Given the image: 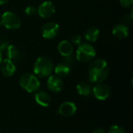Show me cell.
Returning a JSON list of instances; mask_svg holds the SVG:
<instances>
[{"label": "cell", "mask_w": 133, "mask_h": 133, "mask_svg": "<svg viewBox=\"0 0 133 133\" xmlns=\"http://www.w3.org/2000/svg\"><path fill=\"white\" fill-rule=\"evenodd\" d=\"M109 74L108 62L104 59H97L91 62L88 70V77L92 83L103 82Z\"/></svg>", "instance_id": "cell-1"}, {"label": "cell", "mask_w": 133, "mask_h": 133, "mask_svg": "<svg viewBox=\"0 0 133 133\" xmlns=\"http://www.w3.org/2000/svg\"><path fill=\"white\" fill-rule=\"evenodd\" d=\"M63 85L64 83L61 77L56 74H51L48 77L47 87L50 91L53 92H59L62 90Z\"/></svg>", "instance_id": "cell-9"}, {"label": "cell", "mask_w": 133, "mask_h": 133, "mask_svg": "<svg viewBox=\"0 0 133 133\" xmlns=\"http://www.w3.org/2000/svg\"><path fill=\"white\" fill-rule=\"evenodd\" d=\"M77 107L73 102L65 101L61 103L58 107V113L63 117H71L76 112Z\"/></svg>", "instance_id": "cell-11"}, {"label": "cell", "mask_w": 133, "mask_h": 133, "mask_svg": "<svg viewBox=\"0 0 133 133\" xmlns=\"http://www.w3.org/2000/svg\"><path fill=\"white\" fill-rule=\"evenodd\" d=\"M133 0H120V4L124 8H129L132 7Z\"/></svg>", "instance_id": "cell-24"}, {"label": "cell", "mask_w": 133, "mask_h": 133, "mask_svg": "<svg viewBox=\"0 0 133 133\" xmlns=\"http://www.w3.org/2000/svg\"><path fill=\"white\" fill-rule=\"evenodd\" d=\"M2 52L0 51V63H1V61H2Z\"/></svg>", "instance_id": "cell-27"}, {"label": "cell", "mask_w": 133, "mask_h": 133, "mask_svg": "<svg viewBox=\"0 0 133 133\" xmlns=\"http://www.w3.org/2000/svg\"><path fill=\"white\" fill-rule=\"evenodd\" d=\"M58 51L62 56H66L72 54L74 49L71 42L68 40H62L58 45Z\"/></svg>", "instance_id": "cell-14"}, {"label": "cell", "mask_w": 133, "mask_h": 133, "mask_svg": "<svg viewBox=\"0 0 133 133\" xmlns=\"http://www.w3.org/2000/svg\"><path fill=\"white\" fill-rule=\"evenodd\" d=\"M55 5L51 1L41 2L37 9V13L42 18H49L55 13Z\"/></svg>", "instance_id": "cell-8"}, {"label": "cell", "mask_w": 133, "mask_h": 133, "mask_svg": "<svg viewBox=\"0 0 133 133\" xmlns=\"http://www.w3.org/2000/svg\"><path fill=\"white\" fill-rule=\"evenodd\" d=\"M5 51L6 53L7 58L12 60V61L16 60L19 58V51L17 49V47L13 45L9 44Z\"/></svg>", "instance_id": "cell-18"}, {"label": "cell", "mask_w": 133, "mask_h": 133, "mask_svg": "<svg viewBox=\"0 0 133 133\" xmlns=\"http://www.w3.org/2000/svg\"><path fill=\"white\" fill-rule=\"evenodd\" d=\"M24 12L27 16H34L37 13V8L33 5H28L25 8Z\"/></svg>", "instance_id": "cell-20"}, {"label": "cell", "mask_w": 133, "mask_h": 133, "mask_svg": "<svg viewBox=\"0 0 133 133\" xmlns=\"http://www.w3.org/2000/svg\"><path fill=\"white\" fill-rule=\"evenodd\" d=\"M53 71H55L56 75H58L61 78L65 77L69 74V73L71 71V66H69V64H67L62 61V62L56 64V66L54 67Z\"/></svg>", "instance_id": "cell-15"}, {"label": "cell", "mask_w": 133, "mask_h": 133, "mask_svg": "<svg viewBox=\"0 0 133 133\" xmlns=\"http://www.w3.org/2000/svg\"><path fill=\"white\" fill-rule=\"evenodd\" d=\"M92 89L90 84L87 82H80L76 85V90L80 96H88L92 93Z\"/></svg>", "instance_id": "cell-17"}, {"label": "cell", "mask_w": 133, "mask_h": 133, "mask_svg": "<svg viewBox=\"0 0 133 133\" xmlns=\"http://www.w3.org/2000/svg\"><path fill=\"white\" fill-rule=\"evenodd\" d=\"M93 133H106V132L102 128H97V129H96L94 130Z\"/></svg>", "instance_id": "cell-25"}, {"label": "cell", "mask_w": 133, "mask_h": 133, "mask_svg": "<svg viewBox=\"0 0 133 133\" xmlns=\"http://www.w3.org/2000/svg\"><path fill=\"white\" fill-rule=\"evenodd\" d=\"M59 33V25L53 21L48 22L41 27V35L45 39H53Z\"/></svg>", "instance_id": "cell-7"}, {"label": "cell", "mask_w": 133, "mask_h": 133, "mask_svg": "<svg viewBox=\"0 0 133 133\" xmlns=\"http://www.w3.org/2000/svg\"><path fill=\"white\" fill-rule=\"evenodd\" d=\"M92 93L94 97L98 100H105L111 96L110 87L103 82L96 83V85L92 89Z\"/></svg>", "instance_id": "cell-6"}, {"label": "cell", "mask_w": 133, "mask_h": 133, "mask_svg": "<svg viewBox=\"0 0 133 133\" xmlns=\"http://www.w3.org/2000/svg\"><path fill=\"white\" fill-rule=\"evenodd\" d=\"M74 60H75V58L73 56L72 54L71 55H69V56H63V62L69 64V66H71L73 63H74Z\"/></svg>", "instance_id": "cell-22"}, {"label": "cell", "mask_w": 133, "mask_h": 133, "mask_svg": "<svg viewBox=\"0 0 133 133\" xmlns=\"http://www.w3.org/2000/svg\"><path fill=\"white\" fill-rule=\"evenodd\" d=\"M0 24L9 30H16L21 25L19 16L12 11H5L0 16Z\"/></svg>", "instance_id": "cell-5"}, {"label": "cell", "mask_w": 133, "mask_h": 133, "mask_svg": "<svg viewBox=\"0 0 133 133\" xmlns=\"http://www.w3.org/2000/svg\"><path fill=\"white\" fill-rule=\"evenodd\" d=\"M129 30L127 25L118 24L112 28V34L118 39H123L129 36Z\"/></svg>", "instance_id": "cell-13"}, {"label": "cell", "mask_w": 133, "mask_h": 133, "mask_svg": "<svg viewBox=\"0 0 133 133\" xmlns=\"http://www.w3.org/2000/svg\"><path fill=\"white\" fill-rule=\"evenodd\" d=\"M16 71L14 62L8 58L2 60L0 63V71L5 77H11Z\"/></svg>", "instance_id": "cell-10"}, {"label": "cell", "mask_w": 133, "mask_h": 133, "mask_svg": "<svg viewBox=\"0 0 133 133\" xmlns=\"http://www.w3.org/2000/svg\"><path fill=\"white\" fill-rule=\"evenodd\" d=\"M108 133H126L124 128L120 125H113L110 128Z\"/></svg>", "instance_id": "cell-19"}, {"label": "cell", "mask_w": 133, "mask_h": 133, "mask_svg": "<svg viewBox=\"0 0 133 133\" xmlns=\"http://www.w3.org/2000/svg\"><path fill=\"white\" fill-rule=\"evenodd\" d=\"M71 40H72V44H74L76 45H79V44L82 43V37L76 34L72 36Z\"/></svg>", "instance_id": "cell-21"}, {"label": "cell", "mask_w": 133, "mask_h": 133, "mask_svg": "<svg viewBox=\"0 0 133 133\" xmlns=\"http://www.w3.org/2000/svg\"><path fill=\"white\" fill-rule=\"evenodd\" d=\"M97 52L95 48L90 43L82 42L78 45L76 51V58L82 63H88L94 59Z\"/></svg>", "instance_id": "cell-4"}, {"label": "cell", "mask_w": 133, "mask_h": 133, "mask_svg": "<svg viewBox=\"0 0 133 133\" xmlns=\"http://www.w3.org/2000/svg\"><path fill=\"white\" fill-rule=\"evenodd\" d=\"M9 45V42L6 39H1L0 40V51H5L6 49V48L8 47V45Z\"/></svg>", "instance_id": "cell-23"}, {"label": "cell", "mask_w": 133, "mask_h": 133, "mask_svg": "<svg viewBox=\"0 0 133 133\" xmlns=\"http://www.w3.org/2000/svg\"><path fill=\"white\" fill-rule=\"evenodd\" d=\"M34 74L39 78H48L52 74L54 64L52 61L46 56H39L34 63Z\"/></svg>", "instance_id": "cell-2"}, {"label": "cell", "mask_w": 133, "mask_h": 133, "mask_svg": "<svg viewBox=\"0 0 133 133\" xmlns=\"http://www.w3.org/2000/svg\"><path fill=\"white\" fill-rule=\"evenodd\" d=\"M100 36V30L96 27H90L84 33L85 39L89 42H95Z\"/></svg>", "instance_id": "cell-16"}, {"label": "cell", "mask_w": 133, "mask_h": 133, "mask_svg": "<svg viewBox=\"0 0 133 133\" xmlns=\"http://www.w3.org/2000/svg\"><path fill=\"white\" fill-rule=\"evenodd\" d=\"M19 84L23 90L30 93L37 92L41 86L38 77L32 73H25L22 74L19 79Z\"/></svg>", "instance_id": "cell-3"}, {"label": "cell", "mask_w": 133, "mask_h": 133, "mask_svg": "<svg viewBox=\"0 0 133 133\" xmlns=\"http://www.w3.org/2000/svg\"><path fill=\"white\" fill-rule=\"evenodd\" d=\"M36 103L43 107H48L51 103V96L49 94L44 91H37L34 96Z\"/></svg>", "instance_id": "cell-12"}, {"label": "cell", "mask_w": 133, "mask_h": 133, "mask_svg": "<svg viewBox=\"0 0 133 133\" xmlns=\"http://www.w3.org/2000/svg\"><path fill=\"white\" fill-rule=\"evenodd\" d=\"M9 0H0V5H5L6 3L9 2Z\"/></svg>", "instance_id": "cell-26"}]
</instances>
